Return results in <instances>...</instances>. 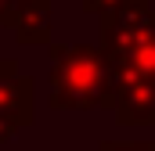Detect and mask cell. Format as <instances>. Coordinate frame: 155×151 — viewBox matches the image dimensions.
<instances>
[{
	"instance_id": "obj_6",
	"label": "cell",
	"mask_w": 155,
	"mask_h": 151,
	"mask_svg": "<svg viewBox=\"0 0 155 151\" xmlns=\"http://www.w3.org/2000/svg\"><path fill=\"white\" fill-rule=\"evenodd\" d=\"M123 0H83V7L87 11H94V14H105V11H116Z\"/></svg>"
},
{
	"instance_id": "obj_2",
	"label": "cell",
	"mask_w": 155,
	"mask_h": 151,
	"mask_svg": "<svg viewBox=\"0 0 155 151\" xmlns=\"http://www.w3.org/2000/svg\"><path fill=\"white\" fill-rule=\"evenodd\" d=\"M22 126H33V79L18 72V61H0V144L15 140Z\"/></svg>"
},
{
	"instance_id": "obj_8",
	"label": "cell",
	"mask_w": 155,
	"mask_h": 151,
	"mask_svg": "<svg viewBox=\"0 0 155 151\" xmlns=\"http://www.w3.org/2000/svg\"><path fill=\"white\" fill-rule=\"evenodd\" d=\"M148 151H155V140H148Z\"/></svg>"
},
{
	"instance_id": "obj_3",
	"label": "cell",
	"mask_w": 155,
	"mask_h": 151,
	"mask_svg": "<svg viewBox=\"0 0 155 151\" xmlns=\"http://www.w3.org/2000/svg\"><path fill=\"white\" fill-rule=\"evenodd\" d=\"M116 119L123 126H155V79L116 83Z\"/></svg>"
},
{
	"instance_id": "obj_7",
	"label": "cell",
	"mask_w": 155,
	"mask_h": 151,
	"mask_svg": "<svg viewBox=\"0 0 155 151\" xmlns=\"http://www.w3.org/2000/svg\"><path fill=\"white\" fill-rule=\"evenodd\" d=\"M15 22V0H0V25Z\"/></svg>"
},
{
	"instance_id": "obj_1",
	"label": "cell",
	"mask_w": 155,
	"mask_h": 151,
	"mask_svg": "<svg viewBox=\"0 0 155 151\" xmlns=\"http://www.w3.org/2000/svg\"><path fill=\"white\" fill-rule=\"evenodd\" d=\"M51 108H112L116 83L101 47L51 43Z\"/></svg>"
},
{
	"instance_id": "obj_4",
	"label": "cell",
	"mask_w": 155,
	"mask_h": 151,
	"mask_svg": "<svg viewBox=\"0 0 155 151\" xmlns=\"http://www.w3.org/2000/svg\"><path fill=\"white\" fill-rule=\"evenodd\" d=\"M18 43H51V0H15V22Z\"/></svg>"
},
{
	"instance_id": "obj_5",
	"label": "cell",
	"mask_w": 155,
	"mask_h": 151,
	"mask_svg": "<svg viewBox=\"0 0 155 151\" xmlns=\"http://www.w3.org/2000/svg\"><path fill=\"white\" fill-rule=\"evenodd\" d=\"M101 151H148V140H116V144H101Z\"/></svg>"
}]
</instances>
